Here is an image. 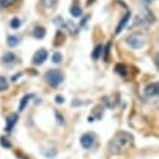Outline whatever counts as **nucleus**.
<instances>
[{
    "mask_svg": "<svg viewBox=\"0 0 159 159\" xmlns=\"http://www.w3.org/2000/svg\"><path fill=\"white\" fill-rule=\"evenodd\" d=\"M33 97H34V94H26V95H24V97L21 98V102H20V104H19V111H23V110L25 109L26 104L29 103L30 99H33Z\"/></svg>",
    "mask_w": 159,
    "mask_h": 159,
    "instance_id": "9b49d317",
    "label": "nucleus"
},
{
    "mask_svg": "<svg viewBox=\"0 0 159 159\" xmlns=\"http://www.w3.org/2000/svg\"><path fill=\"white\" fill-rule=\"evenodd\" d=\"M48 58V52L45 49H39L35 52L34 57H33V63L35 65H42Z\"/></svg>",
    "mask_w": 159,
    "mask_h": 159,
    "instance_id": "20e7f679",
    "label": "nucleus"
},
{
    "mask_svg": "<svg viewBox=\"0 0 159 159\" xmlns=\"http://www.w3.org/2000/svg\"><path fill=\"white\" fill-rule=\"evenodd\" d=\"M145 3H150V2H153V0H144Z\"/></svg>",
    "mask_w": 159,
    "mask_h": 159,
    "instance_id": "cd10ccee",
    "label": "nucleus"
},
{
    "mask_svg": "<svg viewBox=\"0 0 159 159\" xmlns=\"http://www.w3.org/2000/svg\"><path fill=\"white\" fill-rule=\"evenodd\" d=\"M70 14H71V16H74V18H79V16L83 15V10H82V8L79 7V5H73V7L70 8Z\"/></svg>",
    "mask_w": 159,
    "mask_h": 159,
    "instance_id": "ddd939ff",
    "label": "nucleus"
},
{
    "mask_svg": "<svg viewBox=\"0 0 159 159\" xmlns=\"http://www.w3.org/2000/svg\"><path fill=\"white\" fill-rule=\"evenodd\" d=\"M2 60L4 64H13L15 61V55L13 53H7V54H4Z\"/></svg>",
    "mask_w": 159,
    "mask_h": 159,
    "instance_id": "2eb2a0df",
    "label": "nucleus"
},
{
    "mask_svg": "<svg viewBox=\"0 0 159 159\" xmlns=\"http://www.w3.org/2000/svg\"><path fill=\"white\" fill-rule=\"evenodd\" d=\"M127 43L133 49H142L147 44V36L143 33H133L127 38Z\"/></svg>",
    "mask_w": 159,
    "mask_h": 159,
    "instance_id": "7ed1b4c3",
    "label": "nucleus"
},
{
    "mask_svg": "<svg viewBox=\"0 0 159 159\" xmlns=\"http://www.w3.org/2000/svg\"><path fill=\"white\" fill-rule=\"evenodd\" d=\"M7 44H8L10 48H14V47H16V45L19 44V39H18L16 36H14V35H10V36H8Z\"/></svg>",
    "mask_w": 159,
    "mask_h": 159,
    "instance_id": "dca6fc26",
    "label": "nucleus"
},
{
    "mask_svg": "<svg viewBox=\"0 0 159 159\" xmlns=\"http://www.w3.org/2000/svg\"><path fill=\"white\" fill-rule=\"evenodd\" d=\"M14 3H16V0H0V5L7 8V7H10L13 5Z\"/></svg>",
    "mask_w": 159,
    "mask_h": 159,
    "instance_id": "412c9836",
    "label": "nucleus"
},
{
    "mask_svg": "<svg viewBox=\"0 0 159 159\" xmlns=\"http://www.w3.org/2000/svg\"><path fill=\"white\" fill-rule=\"evenodd\" d=\"M42 3H43V5L45 7V8H54L55 5H57V3H58V0H42Z\"/></svg>",
    "mask_w": 159,
    "mask_h": 159,
    "instance_id": "a211bd4d",
    "label": "nucleus"
},
{
    "mask_svg": "<svg viewBox=\"0 0 159 159\" xmlns=\"http://www.w3.org/2000/svg\"><path fill=\"white\" fill-rule=\"evenodd\" d=\"M102 53H103V45H97L95 48H94V50H93V53H92V58L94 59V60H98L99 58H100V55H102Z\"/></svg>",
    "mask_w": 159,
    "mask_h": 159,
    "instance_id": "4468645a",
    "label": "nucleus"
},
{
    "mask_svg": "<svg viewBox=\"0 0 159 159\" xmlns=\"http://www.w3.org/2000/svg\"><path fill=\"white\" fill-rule=\"evenodd\" d=\"M159 93V85L158 83H152L145 88V94L148 97H155Z\"/></svg>",
    "mask_w": 159,
    "mask_h": 159,
    "instance_id": "1a4fd4ad",
    "label": "nucleus"
},
{
    "mask_svg": "<svg viewBox=\"0 0 159 159\" xmlns=\"http://www.w3.org/2000/svg\"><path fill=\"white\" fill-rule=\"evenodd\" d=\"M115 71L119 74V75H122L123 78H125L128 75V69L124 64H116L115 65Z\"/></svg>",
    "mask_w": 159,
    "mask_h": 159,
    "instance_id": "f8f14e48",
    "label": "nucleus"
},
{
    "mask_svg": "<svg viewBox=\"0 0 159 159\" xmlns=\"http://www.w3.org/2000/svg\"><path fill=\"white\" fill-rule=\"evenodd\" d=\"M52 60H53V63H55V64H59V63H61V60H63V57H61V54H60V53H55V54H53V58H52Z\"/></svg>",
    "mask_w": 159,
    "mask_h": 159,
    "instance_id": "aec40b11",
    "label": "nucleus"
},
{
    "mask_svg": "<svg viewBox=\"0 0 159 159\" xmlns=\"http://www.w3.org/2000/svg\"><path fill=\"white\" fill-rule=\"evenodd\" d=\"M20 25H21V21H20L18 18H14V19H11V21H10V26H11L13 29H18Z\"/></svg>",
    "mask_w": 159,
    "mask_h": 159,
    "instance_id": "6ab92c4d",
    "label": "nucleus"
},
{
    "mask_svg": "<svg viewBox=\"0 0 159 159\" xmlns=\"http://www.w3.org/2000/svg\"><path fill=\"white\" fill-rule=\"evenodd\" d=\"M8 87H9V83H8V80H7V78L0 76V92L8 89Z\"/></svg>",
    "mask_w": 159,
    "mask_h": 159,
    "instance_id": "f3484780",
    "label": "nucleus"
},
{
    "mask_svg": "<svg viewBox=\"0 0 159 159\" xmlns=\"http://www.w3.org/2000/svg\"><path fill=\"white\" fill-rule=\"evenodd\" d=\"M64 100H65V99H64L63 95H57V97H55V103H57V104H63Z\"/></svg>",
    "mask_w": 159,
    "mask_h": 159,
    "instance_id": "393cba45",
    "label": "nucleus"
},
{
    "mask_svg": "<svg viewBox=\"0 0 159 159\" xmlns=\"http://www.w3.org/2000/svg\"><path fill=\"white\" fill-rule=\"evenodd\" d=\"M130 16H132V14L128 11V13L124 15V18H122V20L119 21V24H118V26H116V29H115V34H116V35H118V34H120V31H122V30L124 29V26L128 24Z\"/></svg>",
    "mask_w": 159,
    "mask_h": 159,
    "instance_id": "6e6552de",
    "label": "nucleus"
},
{
    "mask_svg": "<svg viewBox=\"0 0 159 159\" xmlns=\"http://www.w3.org/2000/svg\"><path fill=\"white\" fill-rule=\"evenodd\" d=\"M0 144H2L4 148H11V143L8 142V139L5 137H2L0 138Z\"/></svg>",
    "mask_w": 159,
    "mask_h": 159,
    "instance_id": "4be33fe9",
    "label": "nucleus"
},
{
    "mask_svg": "<svg viewBox=\"0 0 159 159\" xmlns=\"http://www.w3.org/2000/svg\"><path fill=\"white\" fill-rule=\"evenodd\" d=\"M89 18H90V15H85V16L83 18V20L80 21V26H84V24L88 21V19H89Z\"/></svg>",
    "mask_w": 159,
    "mask_h": 159,
    "instance_id": "a878e982",
    "label": "nucleus"
},
{
    "mask_svg": "<svg viewBox=\"0 0 159 159\" xmlns=\"http://www.w3.org/2000/svg\"><path fill=\"white\" fill-rule=\"evenodd\" d=\"M88 120H89V122H94V118H93V116H89Z\"/></svg>",
    "mask_w": 159,
    "mask_h": 159,
    "instance_id": "bb28decb",
    "label": "nucleus"
},
{
    "mask_svg": "<svg viewBox=\"0 0 159 159\" xmlns=\"http://www.w3.org/2000/svg\"><path fill=\"white\" fill-rule=\"evenodd\" d=\"M80 144H82V147L85 148V149L92 148L93 144H94V135L90 134V133H85V134H83V135L80 137Z\"/></svg>",
    "mask_w": 159,
    "mask_h": 159,
    "instance_id": "39448f33",
    "label": "nucleus"
},
{
    "mask_svg": "<svg viewBox=\"0 0 159 159\" xmlns=\"http://www.w3.org/2000/svg\"><path fill=\"white\" fill-rule=\"evenodd\" d=\"M55 116H57V120H58L59 124H64V116L60 115L59 111H55Z\"/></svg>",
    "mask_w": 159,
    "mask_h": 159,
    "instance_id": "5701e85b",
    "label": "nucleus"
},
{
    "mask_svg": "<svg viewBox=\"0 0 159 159\" xmlns=\"http://www.w3.org/2000/svg\"><path fill=\"white\" fill-rule=\"evenodd\" d=\"M45 34H47V30H45V28H43V26H36V28L33 30V36H34L35 39H43V38L45 36Z\"/></svg>",
    "mask_w": 159,
    "mask_h": 159,
    "instance_id": "9d476101",
    "label": "nucleus"
},
{
    "mask_svg": "<svg viewBox=\"0 0 159 159\" xmlns=\"http://www.w3.org/2000/svg\"><path fill=\"white\" fill-rule=\"evenodd\" d=\"M18 119H19V116H18V114L16 113H11L8 118H7V127H5V132H11L13 130V128H14V125L16 124V122H18Z\"/></svg>",
    "mask_w": 159,
    "mask_h": 159,
    "instance_id": "423d86ee",
    "label": "nucleus"
},
{
    "mask_svg": "<svg viewBox=\"0 0 159 159\" xmlns=\"http://www.w3.org/2000/svg\"><path fill=\"white\" fill-rule=\"evenodd\" d=\"M44 78H45L47 83H48L50 87H53V88L59 87V85L63 83V80H64V75H63V73H61L60 70H58V69L48 70V71L45 73Z\"/></svg>",
    "mask_w": 159,
    "mask_h": 159,
    "instance_id": "f03ea898",
    "label": "nucleus"
},
{
    "mask_svg": "<svg viewBox=\"0 0 159 159\" xmlns=\"http://www.w3.org/2000/svg\"><path fill=\"white\" fill-rule=\"evenodd\" d=\"M133 135L128 132H119L114 135L111 142L109 143V152L113 154H120L122 152H125L133 145Z\"/></svg>",
    "mask_w": 159,
    "mask_h": 159,
    "instance_id": "f257e3e1",
    "label": "nucleus"
},
{
    "mask_svg": "<svg viewBox=\"0 0 159 159\" xmlns=\"http://www.w3.org/2000/svg\"><path fill=\"white\" fill-rule=\"evenodd\" d=\"M109 48H110V44H107V45H105V48H103V50H104V53H105V55H104V59H105V61L108 60V54H109Z\"/></svg>",
    "mask_w": 159,
    "mask_h": 159,
    "instance_id": "b1692460",
    "label": "nucleus"
},
{
    "mask_svg": "<svg viewBox=\"0 0 159 159\" xmlns=\"http://www.w3.org/2000/svg\"><path fill=\"white\" fill-rule=\"evenodd\" d=\"M140 14H142V19H143V20H145V21H148V23H154V21H155V18H154L152 10H149L147 7L142 8Z\"/></svg>",
    "mask_w": 159,
    "mask_h": 159,
    "instance_id": "0eeeda50",
    "label": "nucleus"
}]
</instances>
